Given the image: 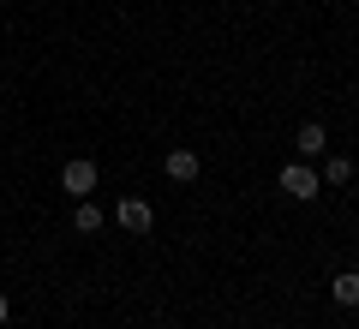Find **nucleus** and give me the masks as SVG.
<instances>
[{"label":"nucleus","instance_id":"f257e3e1","mask_svg":"<svg viewBox=\"0 0 359 329\" xmlns=\"http://www.w3.org/2000/svg\"><path fill=\"white\" fill-rule=\"evenodd\" d=\"M276 186H282V192H287V198H299V203H311V198H318V192H323V180H318V174H311V168H306V162H287V168H282V174H276Z\"/></svg>","mask_w":359,"mask_h":329},{"label":"nucleus","instance_id":"f03ea898","mask_svg":"<svg viewBox=\"0 0 359 329\" xmlns=\"http://www.w3.org/2000/svg\"><path fill=\"white\" fill-rule=\"evenodd\" d=\"M96 162H90V156H72V162L60 168V192H72V198H90V192H96Z\"/></svg>","mask_w":359,"mask_h":329},{"label":"nucleus","instance_id":"7ed1b4c3","mask_svg":"<svg viewBox=\"0 0 359 329\" xmlns=\"http://www.w3.org/2000/svg\"><path fill=\"white\" fill-rule=\"evenodd\" d=\"M114 222H120L126 234H150V228H156V210H150L144 198H120V203H114Z\"/></svg>","mask_w":359,"mask_h":329},{"label":"nucleus","instance_id":"20e7f679","mask_svg":"<svg viewBox=\"0 0 359 329\" xmlns=\"http://www.w3.org/2000/svg\"><path fill=\"white\" fill-rule=\"evenodd\" d=\"M162 168H168V180H174V186H192V180L204 174V156L180 144V150H168V162H162Z\"/></svg>","mask_w":359,"mask_h":329},{"label":"nucleus","instance_id":"39448f33","mask_svg":"<svg viewBox=\"0 0 359 329\" xmlns=\"http://www.w3.org/2000/svg\"><path fill=\"white\" fill-rule=\"evenodd\" d=\"M330 300H335V305H347V311H353V305H359V269H341V276L330 281Z\"/></svg>","mask_w":359,"mask_h":329},{"label":"nucleus","instance_id":"423d86ee","mask_svg":"<svg viewBox=\"0 0 359 329\" xmlns=\"http://www.w3.org/2000/svg\"><path fill=\"white\" fill-rule=\"evenodd\" d=\"M102 222H108V215L96 210V203L78 198V210H72V234H102Z\"/></svg>","mask_w":359,"mask_h":329},{"label":"nucleus","instance_id":"0eeeda50","mask_svg":"<svg viewBox=\"0 0 359 329\" xmlns=\"http://www.w3.org/2000/svg\"><path fill=\"white\" fill-rule=\"evenodd\" d=\"M294 144H299V156H323V150H330V132H323L318 120H306V126H299V138H294Z\"/></svg>","mask_w":359,"mask_h":329},{"label":"nucleus","instance_id":"6e6552de","mask_svg":"<svg viewBox=\"0 0 359 329\" xmlns=\"http://www.w3.org/2000/svg\"><path fill=\"white\" fill-rule=\"evenodd\" d=\"M318 180H323V186H347V180H353V162H347V156H330Z\"/></svg>","mask_w":359,"mask_h":329},{"label":"nucleus","instance_id":"1a4fd4ad","mask_svg":"<svg viewBox=\"0 0 359 329\" xmlns=\"http://www.w3.org/2000/svg\"><path fill=\"white\" fill-rule=\"evenodd\" d=\"M0 323H13V293H0Z\"/></svg>","mask_w":359,"mask_h":329}]
</instances>
